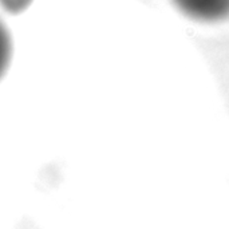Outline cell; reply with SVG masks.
<instances>
[{"label":"cell","instance_id":"cell-1","mask_svg":"<svg viewBox=\"0 0 229 229\" xmlns=\"http://www.w3.org/2000/svg\"><path fill=\"white\" fill-rule=\"evenodd\" d=\"M174 8L186 19L214 24L229 19V0H170Z\"/></svg>","mask_w":229,"mask_h":229},{"label":"cell","instance_id":"cell-2","mask_svg":"<svg viewBox=\"0 0 229 229\" xmlns=\"http://www.w3.org/2000/svg\"><path fill=\"white\" fill-rule=\"evenodd\" d=\"M11 52H12L11 36H9L8 30L5 28V26L0 22V78L8 68L9 60H11Z\"/></svg>","mask_w":229,"mask_h":229},{"label":"cell","instance_id":"cell-3","mask_svg":"<svg viewBox=\"0 0 229 229\" xmlns=\"http://www.w3.org/2000/svg\"><path fill=\"white\" fill-rule=\"evenodd\" d=\"M32 0H0V7L8 13H20L31 5Z\"/></svg>","mask_w":229,"mask_h":229}]
</instances>
